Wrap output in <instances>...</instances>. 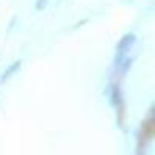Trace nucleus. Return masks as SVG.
Returning a JSON list of instances; mask_svg holds the SVG:
<instances>
[{"mask_svg":"<svg viewBox=\"0 0 155 155\" xmlns=\"http://www.w3.org/2000/svg\"><path fill=\"white\" fill-rule=\"evenodd\" d=\"M134 42H135V37H134L132 34H130V36H126L123 41H121L120 47H118V58H121V56H127V51L132 48Z\"/></svg>","mask_w":155,"mask_h":155,"instance_id":"f257e3e1","label":"nucleus"},{"mask_svg":"<svg viewBox=\"0 0 155 155\" xmlns=\"http://www.w3.org/2000/svg\"><path fill=\"white\" fill-rule=\"evenodd\" d=\"M118 59H120V61H124V62H126L124 65H123V68H121L123 71H126V68L129 67V58H127V56H121V58H118ZM121 64H123V62H118V67H121Z\"/></svg>","mask_w":155,"mask_h":155,"instance_id":"f03ea898","label":"nucleus"}]
</instances>
